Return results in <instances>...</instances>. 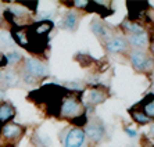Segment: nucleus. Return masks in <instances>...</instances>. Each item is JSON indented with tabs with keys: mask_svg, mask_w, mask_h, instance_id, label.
<instances>
[{
	"mask_svg": "<svg viewBox=\"0 0 154 147\" xmlns=\"http://www.w3.org/2000/svg\"><path fill=\"white\" fill-rule=\"evenodd\" d=\"M13 28L11 38L14 42H17L20 46L25 47L28 51L35 54L43 53L46 50L47 43H49V33L53 29L54 24L47 20L36 22L33 25L17 26Z\"/></svg>",
	"mask_w": 154,
	"mask_h": 147,
	"instance_id": "nucleus-1",
	"label": "nucleus"
},
{
	"mask_svg": "<svg viewBox=\"0 0 154 147\" xmlns=\"http://www.w3.org/2000/svg\"><path fill=\"white\" fill-rule=\"evenodd\" d=\"M131 63H132L133 68L136 69V71H147V69H150L153 67V63H151L150 57L147 56L144 51H140V50H133L131 53Z\"/></svg>",
	"mask_w": 154,
	"mask_h": 147,
	"instance_id": "nucleus-2",
	"label": "nucleus"
},
{
	"mask_svg": "<svg viewBox=\"0 0 154 147\" xmlns=\"http://www.w3.org/2000/svg\"><path fill=\"white\" fill-rule=\"evenodd\" d=\"M85 132L81 128H74L68 130L64 137V147H82L85 143Z\"/></svg>",
	"mask_w": 154,
	"mask_h": 147,
	"instance_id": "nucleus-3",
	"label": "nucleus"
},
{
	"mask_svg": "<svg viewBox=\"0 0 154 147\" xmlns=\"http://www.w3.org/2000/svg\"><path fill=\"white\" fill-rule=\"evenodd\" d=\"M79 111H81V103H79L76 99H65L61 103V108H60V114L64 115V117H76L79 115Z\"/></svg>",
	"mask_w": 154,
	"mask_h": 147,
	"instance_id": "nucleus-4",
	"label": "nucleus"
},
{
	"mask_svg": "<svg viewBox=\"0 0 154 147\" xmlns=\"http://www.w3.org/2000/svg\"><path fill=\"white\" fill-rule=\"evenodd\" d=\"M25 69L33 78H43V76H46L49 74L46 67L36 58H28L25 61Z\"/></svg>",
	"mask_w": 154,
	"mask_h": 147,
	"instance_id": "nucleus-5",
	"label": "nucleus"
},
{
	"mask_svg": "<svg viewBox=\"0 0 154 147\" xmlns=\"http://www.w3.org/2000/svg\"><path fill=\"white\" fill-rule=\"evenodd\" d=\"M83 132H85V136L89 137L90 142H94V143L100 142L104 137V135H106V129H104L103 124H99V122H97V124L93 122V124L88 125Z\"/></svg>",
	"mask_w": 154,
	"mask_h": 147,
	"instance_id": "nucleus-6",
	"label": "nucleus"
},
{
	"mask_svg": "<svg viewBox=\"0 0 154 147\" xmlns=\"http://www.w3.org/2000/svg\"><path fill=\"white\" fill-rule=\"evenodd\" d=\"M106 49H107L110 53L119 54L128 49V40H126L125 38H122V36H115V38L110 39L107 43H106Z\"/></svg>",
	"mask_w": 154,
	"mask_h": 147,
	"instance_id": "nucleus-7",
	"label": "nucleus"
},
{
	"mask_svg": "<svg viewBox=\"0 0 154 147\" xmlns=\"http://www.w3.org/2000/svg\"><path fill=\"white\" fill-rule=\"evenodd\" d=\"M128 6V13H129V20H135V18H139L144 14V11L149 8V3L147 2H128L126 3Z\"/></svg>",
	"mask_w": 154,
	"mask_h": 147,
	"instance_id": "nucleus-8",
	"label": "nucleus"
},
{
	"mask_svg": "<svg viewBox=\"0 0 154 147\" xmlns=\"http://www.w3.org/2000/svg\"><path fill=\"white\" fill-rule=\"evenodd\" d=\"M2 133H3V136L6 139L14 140V139H18L24 133V129L20 125H17V124H7V125L3 126Z\"/></svg>",
	"mask_w": 154,
	"mask_h": 147,
	"instance_id": "nucleus-9",
	"label": "nucleus"
},
{
	"mask_svg": "<svg viewBox=\"0 0 154 147\" xmlns=\"http://www.w3.org/2000/svg\"><path fill=\"white\" fill-rule=\"evenodd\" d=\"M86 10L89 11H96L101 17H108V15L112 14V8L108 6V4H101V2H89Z\"/></svg>",
	"mask_w": 154,
	"mask_h": 147,
	"instance_id": "nucleus-10",
	"label": "nucleus"
},
{
	"mask_svg": "<svg viewBox=\"0 0 154 147\" xmlns=\"http://www.w3.org/2000/svg\"><path fill=\"white\" fill-rule=\"evenodd\" d=\"M15 117V108L10 103L0 104V122H8Z\"/></svg>",
	"mask_w": 154,
	"mask_h": 147,
	"instance_id": "nucleus-11",
	"label": "nucleus"
},
{
	"mask_svg": "<svg viewBox=\"0 0 154 147\" xmlns=\"http://www.w3.org/2000/svg\"><path fill=\"white\" fill-rule=\"evenodd\" d=\"M2 82H3L7 87L18 86V83H20V76H18V74L14 71H6V72H3V79H2Z\"/></svg>",
	"mask_w": 154,
	"mask_h": 147,
	"instance_id": "nucleus-12",
	"label": "nucleus"
},
{
	"mask_svg": "<svg viewBox=\"0 0 154 147\" xmlns=\"http://www.w3.org/2000/svg\"><path fill=\"white\" fill-rule=\"evenodd\" d=\"M147 35L146 33H139V35H131L128 39V44L133 47H146L147 46Z\"/></svg>",
	"mask_w": 154,
	"mask_h": 147,
	"instance_id": "nucleus-13",
	"label": "nucleus"
},
{
	"mask_svg": "<svg viewBox=\"0 0 154 147\" xmlns=\"http://www.w3.org/2000/svg\"><path fill=\"white\" fill-rule=\"evenodd\" d=\"M106 99H107V94L104 93L103 90L93 89V90H90L89 94H88V101H89L90 104H93V106L103 103Z\"/></svg>",
	"mask_w": 154,
	"mask_h": 147,
	"instance_id": "nucleus-14",
	"label": "nucleus"
},
{
	"mask_svg": "<svg viewBox=\"0 0 154 147\" xmlns=\"http://www.w3.org/2000/svg\"><path fill=\"white\" fill-rule=\"evenodd\" d=\"M90 29H92V32L96 36H99V38H108L107 28H106L100 21H97V20H93V21L90 22Z\"/></svg>",
	"mask_w": 154,
	"mask_h": 147,
	"instance_id": "nucleus-15",
	"label": "nucleus"
},
{
	"mask_svg": "<svg viewBox=\"0 0 154 147\" xmlns=\"http://www.w3.org/2000/svg\"><path fill=\"white\" fill-rule=\"evenodd\" d=\"M76 25H78V14L74 13V11H69L68 14L65 15L64 20V26L69 31H75Z\"/></svg>",
	"mask_w": 154,
	"mask_h": 147,
	"instance_id": "nucleus-16",
	"label": "nucleus"
},
{
	"mask_svg": "<svg viewBox=\"0 0 154 147\" xmlns=\"http://www.w3.org/2000/svg\"><path fill=\"white\" fill-rule=\"evenodd\" d=\"M131 114H132V118L133 121H136L137 124H140V125H144V124H149V122L151 121L149 117H147L144 112H140V111H132L131 110Z\"/></svg>",
	"mask_w": 154,
	"mask_h": 147,
	"instance_id": "nucleus-17",
	"label": "nucleus"
},
{
	"mask_svg": "<svg viewBox=\"0 0 154 147\" xmlns=\"http://www.w3.org/2000/svg\"><path fill=\"white\" fill-rule=\"evenodd\" d=\"M71 124H74L75 126H85L88 124V117H86L85 112H82V114L71 118Z\"/></svg>",
	"mask_w": 154,
	"mask_h": 147,
	"instance_id": "nucleus-18",
	"label": "nucleus"
},
{
	"mask_svg": "<svg viewBox=\"0 0 154 147\" xmlns=\"http://www.w3.org/2000/svg\"><path fill=\"white\" fill-rule=\"evenodd\" d=\"M6 58H7L8 64H18V63L22 60L21 54L17 53V51H11V53H8L7 56H6Z\"/></svg>",
	"mask_w": 154,
	"mask_h": 147,
	"instance_id": "nucleus-19",
	"label": "nucleus"
},
{
	"mask_svg": "<svg viewBox=\"0 0 154 147\" xmlns=\"http://www.w3.org/2000/svg\"><path fill=\"white\" fill-rule=\"evenodd\" d=\"M0 42H2L4 46H13V44H14V40H13V38H11V35L8 32L0 33Z\"/></svg>",
	"mask_w": 154,
	"mask_h": 147,
	"instance_id": "nucleus-20",
	"label": "nucleus"
},
{
	"mask_svg": "<svg viewBox=\"0 0 154 147\" xmlns=\"http://www.w3.org/2000/svg\"><path fill=\"white\" fill-rule=\"evenodd\" d=\"M144 114H146L150 119L154 118V101L144 104Z\"/></svg>",
	"mask_w": 154,
	"mask_h": 147,
	"instance_id": "nucleus-21",
	"label": "nucleus"
},
{
	"mask_svg": "<svg viewBox=\"0 0 154 147\" xmlns=\"http://www.w3.org/2000/svg\"><path fill=\"white\" fill-rule=\"evenodd\" d=\"M20 6H22L24 8H29V10L35 11L38 8V2H21Z\"/></svg>",
	"mask_w": 154,
	"mask_h": 147,
	"instance_id": "nucleus-22",
	"label": "nucleus"
},
{
	"mask_svg": "<svg viewBox=\"0 0 154 147\" xmlns=\"http://www.w3.org/2000/svg\"><path fill=\"white\" fill-rule=\"evenodd\" d=\"M22 81H24L25 83H28V85H35L36 83V78H33L32 75H29L26 71L22 74Z\"/></svg>",
	"mask_w": 154,
	"mask_h": 147,
	"instance_id": "nucleus-23",
	"label": "nucleus"
},
{
	"mask_svg": "<svg viewBox=\"0 0 154 147\" xmlns=\"http://www.w3.org/2000/svg\"><path fill=\"white\" fill-rule=\"evenodd\" d=\"M13 14V17H22V15L25 14V11L22 10V8H20L18 6H14V7H11L10 10H8Z\"/></svg>",
	"mask_w": 154,
	"mask_h": 147,
	"instance_id": "nucleus-24",
	"label": "nucleus"
},
{
	"mask_svg": "<svg viewBox=\"0 0 154 147\" xmlns=\"http://www.w3.org/2000/svg\"><path fill=\"white\" fill-rule=\"evenodd\" d=\"M67 87L68 89H74V90H81L82 89V85L79 82H69V83H67Z\"/></svg>",
	"mask_w": 154,
	"mask_h": 147,
	"instance_id": "nucleus-25",
	"label": "nucleus"
},
{
	"mask_svg": "<svg viewBox=\"0 0 154 147\" xmlns=\"http://www.w3.org/2000/svg\"><path fill=\"white\" fill-rule=\"evenodd\" d=\"M4 18H6V21L10 22L11 25H15V24H14V17H13V14H11L8 10L4 11Z\"/></svg>",
	"mask_w": 154,
	"mask_h": 147,
	"instance_id": "nucleus-26",
	"label": "nucleus"
},
{
	"mask_svg": "<svg viewBox=\"0 0 154 147\" xmlns=\"http://www.w3.org/2000/svg\"><path fill=\"white\" fill-rule=\"evenodd\" d=\"M7 64H8V63H7V58H6V54L0 53V69L4 68Z\"/></svg>",
	"mask_w": 154,
	"mask_h": 147,
	"instance_id": "nucleus-27",
	"label": "nucleus"
},
{
	"mask_svg": "<svg viewBox=\"0 0 154 147\" xmlns=\"http://www.w3.org/2000/svg\"><path fill=\"white\" fill-rule=\"evenodd\" d=\"M88 4H89V2H86V0H83V2H72V6L82 7V8H86L88 7Z\"/></svg>",
	"mask_w": 154,
	"mask_h": 147,
	"instance_id": "nucleus-28",
	"label": "nucleus"
},
{
	"mask_svg": "<svg viewBox=\"0 0 154 147\" xmlns=\"http://www.w3.org/2000/svg\"><path fill=\"white\" fill-rule=\"evenodd\" d=\"M124 130H125V133H128L131 137H136L137 136V132H136V130H132V129H129V128H125Z\"/></svg>",
	"mask_w": 154,
	"mask_h": 147,
	"instance_id": "nucleus-29",
	"label": "nucleus"
},
{
	"mask_svg": "<svg viewBox=\"0 0 154 147\" xmlns=\"http://www.w3.org/2000/svg\"><path fill=\"white\" fill-rule=\"evenodd\" d=\"M4 99V90L3 89H0V101Z\"/></svg>",
	"mask_w": 154,
	"mask_h": 147,
	"instance_id": "nucleus-30",
	"label": "nucleus"
},
{
	"mask_svg": "<svg viewBox=\"0 0 154 147\" xmlns=\"http://www.w3.org/2000/svg\"><path fill=\"white\" fill-rule=\"evenodd\" d=\"M2 79H3V71H0V82H2Z\"/></svg>",
	"mask_w": 154,
	"mask_h": 147,
	"instance_id": "nucleus-31",
	"label": "nucleus"
},
{
	"mask_svg": "<svg viewBox=\"0 0 154 147\" xmlns=\"http://www.w3.org/2000/svg\"><path fill=\"white\" fill-rule=\"evenodd\" d=\"M150 132H151V135H153V136H154V125L151 126V130H150Z\"/></svg>",
	"mask_w": 154,
	"mask_h": 147,
	"instance_id": "nucleus-32",
	"label": "nucleus"
},
{
	"mask_svg": "<svg viewBox=\"0 0 154 147\" xmlns=\"http://www.w3.org/2000/svg\"><path fill=\"white\" fill-rule=\"evenodd\" d=\"M2 129H3V126H2V122H0V135H2Z\"/></svg>",
	"mask_w": 154,
	"mask_h": 147,
	"instance_id": "nucleus-33",
	"label": "nucleus"
},
{
	"mask_svg": "<svg viewBox=\"0 0 154 147\" xmlns=\"http://www.w3.org/2000/svg\"><path fill=\"white\" fill-rule=\"evenodd\" d=\"M153 51H154V46H153Z\"/></svg>",
	"mask_w": 154,
	"mask_h": 147,
	"instance_id": "nucleus-34",
	"label": "nucleus"
},
{
	"mask_svg": "<svg viewBox=\"0 0 154 147\" xmlns=\"http://www.w3.org/2000/svg\"><path fill=\"white\" fill-rule=\"evenodd\" d=\"M0 7H2V4H0Z\"/></svg>",
	"mask_w": 154,
	"mask_h": 147,
	"instance_id": "nucleus-35",
	"label": "nucleus"
},
{
	"mask_svg": "<svg viewBox=\"0 0 154 147\" xmlns=\"http://www.w3.org/2000/svg\"><path fill=\"white\" fill-rule=\"evenodd\" d=\"M153 147H154V146H153Z\"/></svg>",
	"mask_w": 154,
	"mask_h": 147,
	"instance_id": "nucleus-36",
	"label": "nucleus"
},
{
	"mask_svg": "<svg viewBox=\"0 0 154 147\" xmlns=\"http://www.w3.org/2000/svg\"><path fill=\"white\" fill-rule=\"evenodd\" d=\"M153 94H154V93H153Z\"/></svg>",
	"mask_w": 154,
	"mask_h": 147,
	"instance_id": "nucleus-37",
	"label": "nucleus"
}]
</instances>
